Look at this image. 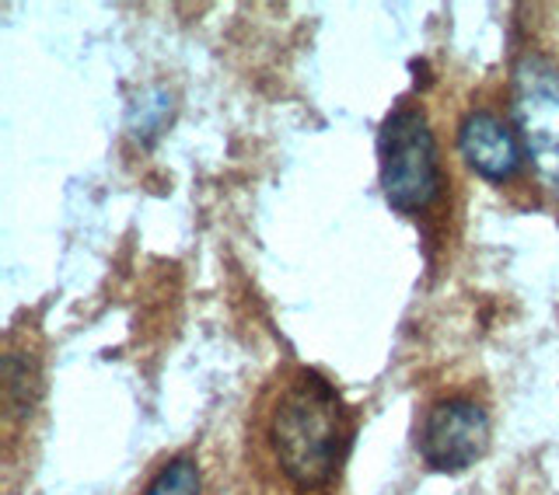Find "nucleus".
<instances>
[{
  "label": "nucleus",
  "instance_id": "obj_1",
  "mask_svg": "<svg viewBox=\"0 0 559 495\" xmlns=\"http://www.w3.org/2000/svg\"><path fill=\"white\" fill-rule=\"evenodd\" d=\"M349 422L343 398L322 374L301 370L270 412V447L280 471L297 488H322L336 479Z\"/></svg>",
  "mask_w": 559,
  "mask_h": 495
},
{
  "label": "nucleus",
  "instance_id": "obj_2",
  "mask_svg": "<svg viewBox=\"0 0 559 495\" xmlns=\"http://www.w3.org/2000/svg\"><path fill=\"white\" fill-rule=\"evenodd\" d=\"M378 179L384 203L402 217H419L441 200L444 165L430 119L419 105L402 101L378 130Z\"/></svg>",
  "mask_w": 559,
  "mask_h": 495
},
{
  "label": "nucleus",
  "instance_id": "obj_3",
  "mask_svg": "<svg viewBox=\"0 0 559 495\" xmlns=\"http://www.w3.org/2000/svg\"><path fill=\"white\" fill-rule=\"evenodd\" d=\"M511 119L524 154L559 192V67L542 52H521L514 60Z\"/></svg>",
  "mask_w": 559,
  "mask_h": 495
},
{
  "label": "nucleus",
  "instance_id": "obj_4",
  "mask_svg": "<svg viewBox=\"0 0 559 495\" xmlns=\"http://www.w3.org/2000/svg\"><path fill=\"white\" fill-rule=\"evenodd\" d=\"M419 457L433 471L459 474L472 468L489 447V415L468 398H444L427 409L419 426Z\"/></svg>",
  "mask_w": 559,
  "mask_h": 495
},
{
  "label": "nucleus",
  "instance_id": "obj_5",
  "mask_svg": "<svg viewBox=\"0 0 559 495\" xmlns=\"http://www.w3.org/2000/svg\"><path fill=\"white\" fill-rule=\"evenodd\" d=\"M459 154L472 174H479L483 182H493V185L518 179L524 157H528L521 147L518 130L507 126V122L489 109H472L459 122Z\"/></svg>",
  "mask_w": 559,
  "mask_h": 495
},
{
  "label": "nucleus",
  "instance_id": "obj_6",
  "mask_svg": "<svg viewBox=\"0 0 559 495\" xmlns=\"http://www.w3.org/2000/svg\"><path fill=\"white\" fill-rule=\"evenodd\" d=\"M168 116H171V98L162 92V87H151V92H144V98L133 101V109H130V133L140 140V144H151V140L162 133Z\"/></svg>",
  "mask_w": 559,
  "mask_h": 495
},
{
  "label": "nucleus",
  "instance_id": "obj_7",
  "mask_svg": "<svg viewBox=\"0 0 559 495\" xmlns=\"http://www.w3.org/2000/svg\"><path fill=\"white\" fill-rule=\"evenodd\" d=\"M144 495H200V464L197 457H175L171 464H165L154 474V482L147 485Z\"/></svg>",
  "mask_w": 559,
  "mask_h": 495
}]
</instances>
